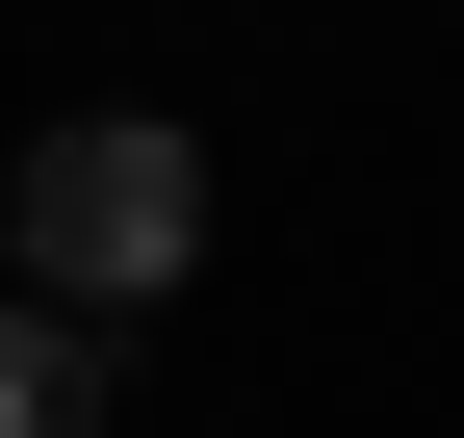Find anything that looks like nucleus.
<instances>
[{
	"label": "nucleus",
	"instance_id": "nucleus-2",
	"mask_svg": "<svg viewBox=\"0 0 464 438\" xmlns=\"http://www.w3.org/2000/svg\"><path fill=\"white\" fill-rule=\"evenodd\" d=\"M0 438H103V336L78 309H0Z\"/></svg>",
	"mask_w": 464,
	"mask_h": 438
},
{
	"label": "nucleus",
	"instance_id": "nucleus-1",
	"mask_svg": "<svg viewBox=\"0 0 464 438\" xmlns=\"http://www.w3.org/2000/svg\"><path fill=\"white\" fill-rule=\"evenodd\" d=\"M0 233H26V309H78V336H130L155 284H207V155L155 129V103H78V129H26V181H0Z\"/></svg>",
	"mask_w": 464,
	"mask_h": 438
}]
</instances>
